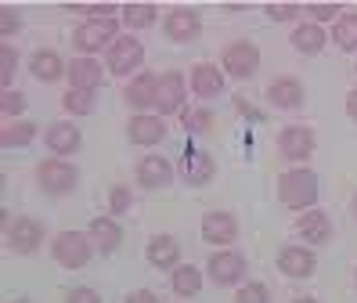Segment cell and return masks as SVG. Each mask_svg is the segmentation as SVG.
<instances>
[{"label": "cell", "mask_w": 357, "mask_h": 303, "mask_svg": "<svg viewBox=\"0 0 357 303\" xmlns=\"http://www.w3.org/2000/svg\"><path fill=\"white\" fill-rule=\"evenodd\" d=\"M22 108H26V94L22 91H4L0 94V112H4L8 119L22 116Z\"/></svg>", "instance_id": "cell-36"}, {"label": "cell", "mask_w": 357, "mask_h": 303, "mask_svg": "<svg viewBox=\"0 0 357 303\" xmlns=\"http://www.w3.org/2000/svg\"><path fill=\"white\" fill-rule=\"evenodd\" d=\"M264 11H267V18H275V22H289V18H296V15H300L296 4H267Z\"/></svg>", "instance_id": "cell-39"}, {"label": "cell", "mask_w": 357, "mask_h": 303, "mask_svg": "<svg viewBox=\"0 0 357 303\" xmlns=\"http://www.w3.org/2000/svg\"><path fill=\"white\" fill-rule=\"evenodd\" d=\"M235 112H238V116H249L253 123H264V112H260V108H253L245 98H235Z\"/></svg>", "instance_id": "cell-41"}, {"label": "cell", "mask_w": 357, "mask_h": 303, "mask_svg": "<svg viewBox=\"0 0 357 303\" xmlns=\"http://www.w3.org/2000/svg\"><path fill=\"white\" fill-rule=\"evenodd\" d=\"M116 29H119V18L109 22V26H94V22H87V26H79L73 33V47L83 54V58H91L98 51H109L112 43H116Z\"/></svg>", "instance_id": "cell-7"}, {"label": "cell", "mask_w": 357, "mask_h": 303, "mask_svg": "<svg viewBox=\"0 0 357 303\" xmlns=\"http://www.w3.org/2000/svg\"><path fill=\"white\" fill-rule=\"evenodd\" d=\"M206 274L217 281V286H235V281L245 278V256L238 249H220L209 256L206 264Z\"/></svg>", "instance_id": "cell-9"}, {"label": "cell", "mask_w": 357, "mask_h": 303, "mask_svg": "<svg viewBox=\"0 0 357 303\" xmlns=\"http://www.w3.org/2000/svg\"><path fill=\"white\" fill-rule=\"evenodd\" d=\"M137 184L144 191H159V188H170L174 184V163L166 156H144L137 163Z\"/></svg>", "instance_id": "cell-13"}, {"label": "cell", "mask_w": 357, "mask_h": 303, "mask_svg": "<svg viewBox=\"0 0 357 303\" xmlns=\"http://www.w3.org/2000/svg\"><path fill=\"white\" fill-rule=\"evenodd\" d=\"M155 94H159V76L155 73H137L127 87H123V98L130 108L144 112V108H155Z\"/></svg>", "instance_id": "cell-15"}, {"label": "cell", "mask_w": 357, "mask_h": 303, "mask_svg": "<svg viewBox=\"0 0 357 303\" xmlns=\"http://www.w3.org/2000/svg\"><path fill=\"white\" fill-rule=\"evenodd\" d=\"M162 33H166V40H174V43H192L202 33V18L192 8H174L170 15L162 18Z\"/></svg>", "instance_id": "cell-10"}, {"label": "cell", "mask_w": 357, "mask_h": 303, "mask_svg": "<svg viewBox=\"0 0 357 303\" xmlns=\"http://www.w3.org/2000/svg\"><path fill=\"white\" fill-rule=\"evenodd\" d=\"M314 267H318V256L307 246H282L278 253V271L285 278H310Z\"/></svg>", "instance_id": "cell-14"}, {"label": "cell", "mask_w": 357, "mask_h": 303, "mask_svg": "<svg viewBox=\"0 0 357 303\" xmlns=\"http://www.w3.org/2000/svg\"><path fill=\"white\" fill-rule=\"evenodd\" d=\"M325 40H328V33L318 26V22H303V26H296V29H292V36H289V43L300 54H318L325 47Z\"/></svg>", "instance_id": "cell-26"}, {"label": "cell", "mask_w": 357, "mask_h": 303, "mask_svg": "<svg viewBox=\"0 0 357 303\" xmlns=\"http://www.w3.org/2000/svg\"><path fill=\"white\" fill-rule=\"evenodd\" d=\"M36 138V126L33 123H4V130H0V145L4 148H26L29 141Z\"/></svg>", "instance_id": "cell-31"}, {"label": "cell", "mask_w": 357, "mask_h": 303, "mask_svg": "<svg viewBox=\"0 0 357 303\" xmlns=\"http://www.w3.org/2000/svg\"><path fill=\"white\" fill-rule=\"evenodd\" d=\"M307 15L321 26L325 18H340V4H307Z\"/></svg>", "instance_id": "cell-38"}, {"label": "cell", "mask_w": 357, "mask_h": 303, "mask_svg": "<svg viewBox=\"0 0 357 303\" xmlns=\"http://www.w3.org/2000/svg\"><path fill=\"white\" fill-rule=\"evenodd\" d=\"M350 209H354V216H357V195H354V202H350Z\"/></svg>", "instance_id": "cell-44"}, {"label": "cell", "mask_w": 357, "mask_h": 303, "mask_svg": "<svg viewBox=\"0 0 357 303\" xmlns=\"http://www.w3.org/2000/svg\"><path fill=\"white\" fill-rule=\"evenodd\" d=\"M105 83V69L94 58H73L69 61V87L73 91H98Z\"/></svg>", "instance_id": "cell-21"}, {"label": "cell", "mask_w": 357, "mask_h": 303, "mask_svg": "<svg viewBox=\"0 0 357 303\" xmlns=\"http://www.w3.org/2000/svg\"><path fill=\"white\" fill-rule=\"evenodd\" d=\"M296 303H318V300H310V296H307V300H296Z\"/></svg>", "instance_id": "cell-45"}, {"label": "cell", "mask_w": 357, "mask_h": 303, "mask_svg": "<svg viewBox=\"0 0 357 303\" xmlns=\"http://www.w3.org/2000/svg\"><path fill=\"white\" fill-rule=\"evenodd\" d=\"M36 184L51 195H66L79 184V170L61 159H44V163H36Z\"/></svg>", "instance_id": "cell-3"}, {"label": "cell", "mask_w": 357, "mask_h": 303, "mask_svg": "<svg viewBox=\"0 0 357 303\" xmlns=\"http://www.w3.org/2000/svg\"><path fill=\"white\" fill-rule=\"evenodd\" d=\"M51 256H54L58 267L79 271V267L91 264L94 242H91V235H79V231H58V235L51 238Z\"/></svg>", "instance_id": "cell-2"}, {"label": "cell", "mask_w": 357, "mask_h": 303, "mask_svg": "<svg viewBox=\"0 0 357 303\" xmlns=\"http://www.w3.org/2000/svg\"><path fill=\"white\" fill-rule=\"evenodd\" d=\"M15 303H29V300H15Z\"/></svg>", "instance_id": "cell-46"}, {"label": "cell", "mask_w": 357, "mask_h": 303, "mask_svg": "<svg viewBox=\"0 0 357 303\" xmlns=\"http://www.w3.org/2000/svg\"><path fill=\"white\" fill-rule=\"evenodd\" d=\"M354 73H357V65H354Z\"/></svg>", "instance_id": "cell-47"}, {"label": "cell", "mask_w": 357, "mask_h": 303, "mask_svg": "<svg viewBox=\"0 0 357 303\" xmlns=\"http://www.w3.org/2000/svg\"><path fill=\"white\" fill-rule=\"evenodd\" d=\"M314 148H318V138H314L310 126L292 123V126H285L282 134H278V152H282L289 163H307L314 156Z\"/></svg>", "instance_id": "cell-6"}, {"label": "cell", "mask_w": 357, "mask_h": 303, "mask_svg": "<svg viewBox=\"0 0 357 303\" xmlns=\"http://www.w3.org/2000/svg\"><path fill=\"white\" fill-rule=\"evenodd\" d=\"M15 65H18V54H15V47H11V43H0V83H4V91H11Z\"/></svg>", "instance_id": "cell-33"}, {"label": "cell", "mask_w": 357, "mask_h": 303, "mask_svg": "<svg viewBox=\"0 0 357 303\" xmlns=\"http://www.w3.org/2000/svg\"><path fill=\"white\" fill-rule=\"evenodd\" d=\"M213 173H217V163H213V156H209V152L192 148V152L184 156V184L202 188V184L213 181Z\"/></svg>", "instance_id": "cell-20"}, {"label": "cell", "mask_w": 357, "mask_h": 303, "mask_svg": "<svg viewBox=\"0 0 357 303\" xmlns=\"http://www.w3.org/2000/svg\"><path fill=\"white\" fill-rule=\"evenodd\" d=\"M44 224L36 221V216H18V221H11L8 224V242H11V249L18 253V256H29V253H36L40 249V242H44Z\"/></svg>", "instance_id": "cell-8"}, {"label": "cell", "mask_w": 357, "mask_h": 303, "mask_svg": "<svg viewBox=\"0 0 357 303\" xmlns=\"http://www.w3.org/2000/svg\"><path fill=\"white\" fill-rule=\"evenodd\" d=\"M127 134H130L134 145L152 148V145H159V141L166 138V123H162V116H144V112H137V116H130V123H127Z\"/></svg>", "instance_id": "cell-19"}, {"label": "cell", "mask_w": 357, "mask_h": 303, "mask_svg": "<svg viewBox=\"0 0 357 303\" xmlns=\"http://www.w3.org/2000/svg\"><path fill=\"white\" fill-rule=\"evenodd\" d=\"M144 61V47L134 33L127 36H116V43L109 47V73L112 76H134Z\"/></svg>", "instance_id": "cell-5"}, {"label": "cell", "mask_w": 357, "mask_h": 303, "mask_svg": "<svg viewBox=\"0 0 357 303\" xmlns=\"http://www.w3.org/2000/svg\"><path fill=\"white\" fill-rule=\"evenodd\" d=\"M184 98H188V80L181 73H162L159 76V94H155V108L162 116H177L184 112Z\"/></svg>", "instance_id": "cell-11"}, {"label": "cell", "mask_w": 357, "mask_h": 303, "mask_svg": "<svg viewBox=\"0 0 357 303\" xmlns=\"http://www.w3.org/2000/svg\"><path fill=\"white\" fill-rule=\"evenodd\" d=\"M66 303H101V296H98L94 289H87V286H76V289L66 296Z\"/></svg>", "instance_id": "cell-40"}, {"label": "cell", "mask_w": 357, "mask_h": 303, "mask_svg": "<svg viewBox=\"0 0 357 303\" xmlns=\"http://www.w3.org/2000/svg\"><path fill=\"white\" fill-rule=\"evenodd\" d=\"M94 105H98V91H69L61 94V108H66L69 116H91L94 112Z\"/></svg>", "instance_id": "cell-30"}, {"label": "cell", "mask_w": 357, "mask_h": 303, "mask_svg": "<svg viewBox=\"0 0 357 303\" xmlns=\"http://www.w3.org/2000/svg\"><path fill=\"white\" fill-rule=\"evenodd\" d=\"M29 73H33L40 83H54V80H61V76H69L66 61H61V54H54V51H36V54L29 58Z\"/></svg>", "instance_id": "cell-25"}, {"label": "cell", "mask_w": 357, "mask_h": 303, "mask_svg": "<svg viewBox=\"0 0 357 303\" xmlns=\"http://www.w3.org/2000/svg\"><path fill=\"white\" fill-rule=\"evenodd\" d=\"M347 116L357 123V91H350V94H347Z\"/></svg>", "instance_id": "cell-43"}, {"label": "cell", "mask_w": 357, "mask_h": 303, "mask_svg": "<svg viewBox=\"0 0 357 303\" xmlns=\"http://www.w3.org/2000/svg\"><path fill=\"white\" fill-rule=\"evenodd\" d=\"M224 91V76H220V69L217 65H209V61H199L195 69H192V94L195 98H217Z\"/></svg>", "instance_id": "cell-24"}, {"label": "cell", "mask_w": 357, "mask_h": 303, "mask_svg": "<svg viewBox=\"0 0 357 303\" xmlns=\"http://www.w3.org/2000/svg\"><path fill=\"white\" fill-rule=\"evenodd\" d=\"M332 40H335V47H340V51H357V15H354V11L335 18Z\"/></svg>", "instance_id": "cell-29"}, {"label": "cell", "mask_w": 357, "mask_h": 303, "mask_svg": "<svg viewBox=\"0 0 357 303\" xmlns=\"http://www.w3.org/2000/svg\"><path fill=\"white\" fill-rule=\"evenodd\" d=\"M220 61H224L227 76L249 80V76H257V69H260V47H257V43H249V40H235V43H227V47H224Z\"/></svg>", "instance_id": "cell-4"}, {"label": "cell", "mask_w": 357, "mask_h": 303, "mask_svg": "<svg viewBox=\"0 0 357 303\" xmlns=\"http://www.w3.org/2000/svg\"><path fill=\"white\" fill-rule=\"evenodd\" d=\"M296 231H300V238H307V246H328L332 242V221L321 209H307L296 221Z\"/></svg>", "instance_id": "cell-18"}, {"label": "cell", "mask_w": 357, "mask_h": 303, "mask_svg": "<svg viewBox=\"0 0 357 303\" xmlns=\"http://www.w3.org/2000/svg\"><path fill=\"white\" fill-rule=\"evenodd\" d=\"M144 253H149V264L159 267V271H177L181 267V242L174 235H155Z\"/></svg>", "instance_id": "cell-17"}, {"label": "cell", "mask_w": 357, "mask_h": 303, "mask_svg": "<svg viewBox=\"0 0 357 303\" xmlns=\"http://www.w3.org/2000/svg\"><path fill=\"white\" fill-rule=\"evenodd\" d=\"M155 18H159V8L155 4H127V8H123V26H127L130 33L155 26Z\"/></svg>", "instance_id": "cell-28"}, {"label": "cell", "mask_w": 357, "mask_h": 303, "mask_svg": "<svg viewBox=\"0 0 357 303\" xmlns=\"http://www.w3.org/2000/svg\"><path fill=\"white\" fill-rule=\"evenodd\" d=\"M87 235H91V242H94L98 253H116L119 242H123V228L112 221V216H94Z\"/></svg>", "instance_id": "cell-22"}, {"label": "cell", "mask_w": 357, "mask_h": 303, "mask_svg": "<svg viewBox=\"0 0 357 303\" xmlns=\"http://www.w3.org/2000/svg\"><path fill=\"white\" fill-rule=\"evenodd\" d=\"M170 274H174V278H170V286H174L177 296H199V289H202V271H199V267L181 264V267L170 271Z\"/></svg>", "instance_id": "cell-27"}, {"label": "cell", "mask_w": 357, "mask_h": 303, "mask_svg": "<svg viewBox=\"0 0 357 303\" xmlns=\"http://www.w3.org/2000/svg\"><path fill=\"white\" fill-rule=\"evenodd\" d=\"M44 141H47V152H54V159H61V156H73V152H79L83 134L76 130V123H51L47 134H44Z\"/></svg>", "instance_id": "cell-16"}, {"label": "cell", "mask_w": 357, "mask_h": 303, "mask_svg": "<svg viewBox=\"0 0 357 303\" xmlns=\"http://www.w3.org/2000/svg\"><path fill=\"white\" fill-rule=\"evenodd\" d=\"M202 238L209 246H231L238 238V221L227 209H213L202 216Z\"/></svg>", "instance_id": "cell-12"}, {"label": "cell", "mask_w": 357, "mask_h": 303, "mask_svg": "<svg viewBox=\"0 0 357 303\" xmlns=\"http://www.w3.org/2000/svg\"><path fill=\"white\" fill-rule=\"evenodd\" d=\"M235 303H271V293L264 281H249V286H242L235 293Z\"/></svg>", "instance_id": "cell-34"}, {"label": "cell", "mask_w": 357, "mask_h": 303, "mask_svg": "<svg viewBox=\"0 0 357 303\" xmlns=\"http://www.w3.org/2000/svg\"><path fill=\"white\" fill-rule=\"evenodd\" d=\"M318 173L307 170V166H292L285 170L278 177V199L285 209H314V202H318Z\"/></svg>", "instance_id": "cell-1"}, {"label": "cell", "mask_w": 357, "mask_h": 303, "mask_svg": "<svg viewBox=\"0 0 357 303\" xmlns=\"http://www.w3.org/2000/svg\"><path fill=\"white\" fill-rule=\"evenodd\" d=\"M130 202H134V191H130V188L116 184V188L109 191V209H112V216H123V213L130 209Z\"/></svg>", "instance_id": "cell-35"}, {"label": "cell", "mask_w": 357, "mask_h": 303, "mask_svg": "<svg viewBox=\"0 0 357 303\" xmlns=\"http://www.w3.org/2000/svg\"><path fill=\"white\" fill-rule=\"evenodd\" d=\"M123 303H159V296H155L152 289H137V293H130Z\"/></svg>", "instance_id": "cell-42"}, {"label": "cell", "mask_w": 357, "mask_h": 303, "mask_svg": "<svg viewBox=\"0 0 357 303\" xmlns=\"http://www.w3.org/2000/svg\"><path fill=\"white\" fill-rule=\"evenodd\" d=\"M217 123V116L209 112V108H184L181 112V126L188 130V134H209Z\"/></svg>", "instance_id": "cell-32"}, {"label": "cell", "mask_w": 357, "mask_h": 303, "mask_svg": "<svg viewBox=\"0 0 357 303\" xmlns=\"http://www.w3.org/2000/svg\"><path fill=\"white\" fill-rule=\"evenodd\" d=\"M267 101L278 108H300L303 105V83L296 76H278L267 87Z\"/></svg>", "instance_id": "cell-23"}, {"label": "cell", "mask_w": 357, "mask_h": 303, "mask_svg": "<svg viewBox=\"0 0 357 303\" xmlns=\"http://www.w3.org/2000/svg\"><path fill=\"white\" fill-rule=\"evenodd\" d=\"M18 29H22V18H18V11H15V8H0V36H4V43H8V36H15Z\"/></svg>", "instance_id": "cell-37"}]
</instances>
